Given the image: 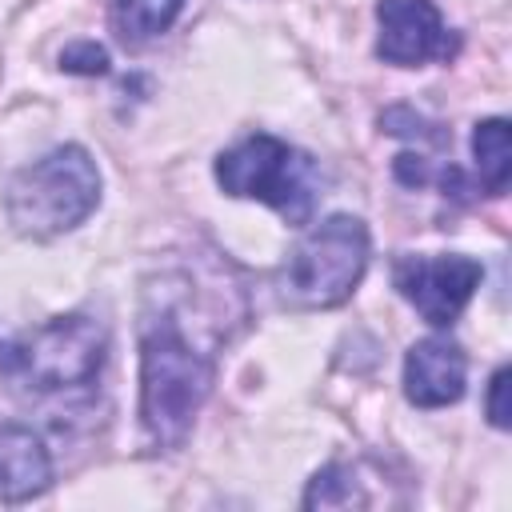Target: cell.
I'll return each mask as SVG.
<instances>
[{
    "label": "cell",
    "mask_w": 512,
    "mask_h": 512,
    "mask_svg": "<svg viewBox=\"0 0 512 512\" xmlns=\"http://www.w3.org/2000/svg\"><path fill=\"white\" fill-rule=\"evenodd\" d=\"M212 392V356L196 352L168 312L140 328V420L156 448H180Z\"/></svg>",
    "instance_id": "cell-1"
},
{
    "label": "cell",
    "mask_w": 512,
    "mask_h": 512,
    "mask_svg": "<svg viewBox=\"0 0 512 512\" xmlns=\"http://www.w3.org/2000/svg\"><path fill=\"white\" fill-rule=\"evenodd\" d=\"M100 204L96 160L80 144L52 148L44 160L20 168L8 184V220L24 236H56L88 220Z\"/></svg>",
    "instance_id": "cell-2"
},
{
    "label": "cell",
    "mask_w": 512,
    "mask_h": 512,
    "mask_svg": "<svg viewBox=\"0 0 512 512\" xmlns=\"http://www.w3.org/2000/svg\"><path fill=\"white\" fill-rule=\"evenodd\" d=\"M216 180L228 196H248L272 204L288 224H308L316 212V200L324 196L320 168L308 152L292 148L288 140H276L268 132H256L216 160Z\"/></svg>",
    "instance_id": "cell-3"
},
{
    "label": "cell",
    "mask_w": 512,
    "mask_h": 512,
    "mask_svg": "<svg viewBox=\"0 0 512 512\" xmlns=\"http://www.w3.org/2000/svg\"><path fill=\"white\" fill-rule=\"evenodd\" d=\"M368 268V228L356 216H328L288 252L280 296L296 308H336L352 296Z\"/></svg>",
    "instance_id": "cell-4"
},
{
    "label": "cell",
    "mask_w": 512,
    "mask_h": 512,
    "mask_svg": "<svg viewBox=\"0 0 512 512\" xmlns=\"http://www.w3.org/2000/svg\"><path fill=\"white\" fill-rule=\"evenodd\" d=\"M104 324L92 316H56L40 332L8 344L0 352V368L36 388V392H64L92 384L100 364H104Z\"/></svg>",
    "instance_id": "cell-5"
},
{
    "label": "cell",
    "mask_w": 512,
    "mask_h": 512,
    "mask_svg": "<svg viewBox=\"0 0 512 512\" xmlns=\"http://www.w3.org/2000/svg\"><path fill=\"white\" fill-rule=\"evenodd\" d=\"M484 268L472 256H400L392 264L396 292L436 328H448L472 300Z\"/></svg>",
    "instance_id": "cell-6"
},
{
    "label": "cell",
    "mask_w": 512,
    "mask_h": 512,
    "mask_svg": "<svg viewBox=\"0 0 512 512\" xmlns=\"http://www.w3.org/2000/svg\"><path fill=\"white\" fill-rule=\"evenodd\" d=\"M376 20H380L376 56L388 64L416 68L428 60H448L456 52V40L448 36L432 0H380Z\"/></svg>",
    "instance_id": "cell-7"
},
{
    "label": "cell",
    "mask_w": 512,
    "mask_h": 512,
    "mask_svg": "<svg viewBox=\"0 0 512 512\" xmlns=\"http://www.w3.org/2000/svg\"><path fill=\"white\" fill-rule=\"evenodd\" d=\"M468 356L448 336L416 340L404 356V396L416 408H444L464 396Z\"/></svg>",
    "instance_id": "cell-8"
},
{
    "label": "cell",
    "mask_w": 512,
    "mask_h": 512,
    "mask_svg": "<svg viewBox=\"0 0 512 512\" xmlns=\"http://www.w3.org/2000/svg\"><path fill=\"white\" fill-rule=\"evenodd\" d=\"M48 480H52V460L44 440L24 424H4L0 428V500L8 504L32 500L48 488Z\"/></svg>",
    "instance_id": "cell-9"
},
{
    "label": "cell",
    "mask_w": 512,
    "mask_h": 512,
    "mask_svg": "<svg viewBox=\"0 0 512 512\" xmlns=\"http://www.w3.org/2000/svg\"><path fill=\"white\" fill-rule=\"evenodd\" d=\"M472 156H476L484 192L488 196H500L508 188V176H512V148H508V120L504 116H492V120H480L476 124V132H472Z\"/></svg>",
    "instance_id": "cell-10"
},
{
    "label": "cell",
    "mask_w": 512,
    "mask_h": 512,
    "mask_svg": "<svg viewBox=\"0 0 512 512\" xmlns=\"http://www.w3.org/2000/svg\"><path fill=\"white\" fill-rule=\"evenodd\" d=\"M112 4V28L124 44H144L176 20L184 0H108Z\"/></svg>",
    "instance_id": "cell-11"
},
{
    "label": "cell",
    "mask_w": 512,
    "mask_h": 512,
    "mask_svg": "<svg viewBox=\"0 0 512 512\" xmlns=\"http://www.w3.org/2000/svg\"><path fill=\"white\" fill-rule=\"evenodd\" d=\"M316 504H364V496L352 488V472L344 464H328L324 472L312 476L308 492H304V508Z\"/></svg>",
    "instance_id": "cell-12"
},
{
    "label": "cell",
    "mask_w": 512,
    "mask_h": 512,
    "mask_svg": "<svg viewBox=\"0 0 512 512\" xmlns=\"http://www.w3.org/2000/svg\"><path fill=\"white\" fill-rule=\"evenodd\" d=\"M60 68L80 72V76H100V72H108V52L96 40H80V44H68L60 52Z\"/></svg>",
    "instance_id": "cell-13"
},
{
    "label": "cell",
    "mask_w": 512,
    "mask_h": 512,
    "mask_svg": "<svg viewBox=\"0 0 512 512\" xmlns=\"http://www.w3.org/2000/svg\"><path fill=\"white\" fill-rule=\"evenodd\" d=\"M508 380H512V368H496L492 372V384H488V420L496 428H508Z\"/></svg>",
    "instance_id": "cell-14"
},
{
    "label": "cell",
    "mask_w": 512,
    "mask_h": 512,
    "mask_svg": "<svg viewBox=\"0 0 512 512\" xmlns=\"http://www.w3.org/2000/svg\"><path fill=\"white\" fill-rule=\"evenodd\" d=\"M396 180H400V184H408V188H420V184H428V180H432V168H428V160H424V156L404 152V156H396Z\"/></svg>",
    "instance_id": "cell-15"
}]
</instances>
